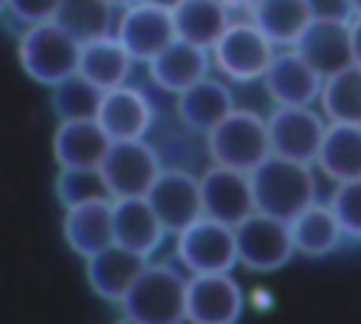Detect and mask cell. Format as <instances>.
I'll return each instance as SVG.
<instances>
[{"mask_svg":"<svg viewBox=\"0 0 361 324\" xmlns=\"http://www.w3.org/2000/svg\"><path fill=\"white\" fill-rule=\"evenodd\" d=\"M251 186H254L257 211H265L288 223L319 200L316 166L282 155H268L251 172Z\"/></svg>","mask_w":361,"mask_h":324,"instance_id":"cell-1","label":"cell"},{"mask_svg":"<svg viewBox=\"0 0 361 324\" xmlns=\"http://www.w3.org/2000/svg\"><path fill=\"white\" fill-rule=\"evenodd\" d=\"M79 56H82V42L56 20L25 25V31L20 34V45H17L20 68L31 82L48 90L65 82L68 76L79 73Z\"/></svg>","mask_w":361,"mask_h":324,"instance_id":"cell-2","label":"cell"},{"mask_svg":"<svg viewBox=\"0 0 361 324\" xmlns=\"http://www.w3.org/2000/svg\"><path fill=\"white\" fill-rule=\"evenodd\" d=\"M186 282L178 268L147 262L121 299V313L141 324H183L186 321Z\"/></svg>","mask_w":361,"mask_h":324,"instance_id":"cell-3","label":"cell"},{"mask_svg":"<svg viewBox=\"0 0 361 324\" xmlns=\"http://www.w3.org/2000/svg\"><path fill=\"white\" fill-rule=\"evenodd\" d=\"M206 152L212 163L251 175L271 155L268 118L257 110L234 107L212 132H206Z\"/></svg>","mask_w":361,"mask_h":324,"instance_id":"cell-4","label":"cell"},{"mask_svg":"<svg viewBox=\"0 0 361 324\" xmlns=\"http://www.w3.org/2000/svg\"><path fill=\"white\" fill-rule=\"evenodd\" d=\"M175 254L189 273H228L240 265L237 231L203 214L175 234Z\"/></svg>","mask_w":361,"mask_h":324,"instance_id":"cell-5","label":"cell"},{"mask_svg":"<svg viewBox=\"0 0 361 324\" xmlns=\"http://www.w3.org/2000/svg\"><path fill=\"white\" fill-rule=\"evenodd\" d=\"M276 51L279 48L251 20H243V23H231L228 31L217 39V45L212 48V62L228 82L248 85V82H262Z\"/></svg>","mask_w":361,"mask_h":324,"instance_id":"cell-6","label":"cell"},{"mask_svg":"<svg viewBox=\"0 0 361 324\" xmlns=\"http://www.w3.org/2000/svg\"><path fill=\"white\" fill-rule=\"evenodd\" d=\"M234 231H237L240 265L251 273H274L296 256L288 220L271 217L265 211H254L240 225H234Z\"/></svg>","mask_w":361,"mask_h":324,"instance_id":"cell-7","label":"cell"},{"mask_svg":"<svg viewBox=\"0 0 361 324\" xmlns=\"http://www.w3.org/2000/svg\"><path fill=\"white\" fill-rule=\"evenodd\" d=\"M99 169L104 175L110 197L116 200V197H147V192L164 172V163L147 138H127V141H113Z\"/></svg>","mask_w":361,"mask_h":324,"instance_id":"cell-8","label":"cell"},{"mask_svg":"<svg viewBox=\"0 0 361 324\" xmlns=\"http://www.w3.org/2000/svg\"><path fill=\"white\" fill-rule=\"evenodd\" d=\"M268 118V138H271V155H282L302 163H316L327 118L316 107H274Z\"/></svg>","mask_w":361,"mask_h":324,"instance_id":"cell-9","label":"cell"},{"mask_svg":"<svg viewBox=\"0 0 361 324\" xmlns=\"http://www.w3.org/2000/svg\"><path fill=\"white\" fill-rule=\"evenodd\" d=\"M245 310V293L228 273H189L186 324H237Z\"/></svg>","mask_w":361,"mask_h":324,"instance_id":"cell-10","label":"cell"},{"mask_svg":"<svg viewBox=\"0 0 361 324\" xmlns=\"http://www.w3.org/2000/svg\"><path fill=\"white\" fill-rule=\"evenodd\" d=\"M116 37L121 39V45L130 51V56L135 62H149L169 42L178 39L175 17L169 8L138 0L127 8H121V17L116 20Z\"/></svg>","mask_w":361,"mask_h":324,"instance_id":"cell-11","label":"cell"},{"mask_svg":"<svg viewBox=\"0 0 361 324\" xmlns=\"http://www.w3.org/2000/svg\"><path fill=\"white\" fill-rule=\"evenodd\" d=\"M324 76H319L296 48H279L262 76V87L274 107H313L319 104Z\"/></svg>","mask_w":361,"mask_h":324,"instance_id":"cell-12","label":"cell"},{"mask_svg":"<svg viewBox=\"0 0 361 324\" xmlns=\"http://www.w3.org/2000/svg\"><path fill=\"white\" fill-rule=\"evenodd\" d=\"M200 197H203V214L228 225H240L245 217L257 211L251 175L240 169L212 163L200 175Z\"/></svg>","mask_w":361,"mask_h":324,"instance_id":"cell-13","label":"cell"},{"mask_svg":"<svg viewBox=\"0 0 361 324\" xmlns=\"http://www.w3.org/2000/svg\"><path fill=\"white\" fill-rule=\"evenodd\" d=\"M149 206L161 217L164 228L175 237L197 217H203V197H200V177L186 169H164L152 189L147 192Z\"/></svg>","mask_w":361,"mask_h":324,"instance_id":"cell-14","label":"cell"},{"mask_svg":"<svg viewBox=\"0 0 361 324\" xmlns=\"http://www.w3.org/2000/svg\"><path fill=\"white\" fill-rule=\"evenodd\" d=\"M96 121L107 130L113 141H127V138H147L155 121L152 101L141 87L121 85L113 90H104Z\"/></svg>","mask_w":361,"mask_h":324,"instance_id":"cell-15","label":"cell"},{"mask_svg":"<svg viewBox=\"0 0 361 324\" xmlns=\"http://www.w3.org/2000/svg\"><path fill=\"white\" fill-rule=\"evenodd\" d=\"M113 147V138L96 118L59 121L54 132V158L59 169H99Z\"/></svg>","mask_w":361,"mask_h":324,"instance_id":"cell-16","label":"cell"},{"mask_svg":"<svg viewBox=\"0 0 361 324\" xmlns=\"http://www.w3.org/2000/svg\"><path fill=\"white\" fill-rule=\"evenodd\" d=\"M147 262H149L147 256L113 242L104 251L85 259V276L99 299L121 304V299L127 296L130 285L135 282V276L144 270Z\"/></svg>","mask_w":361,"mask_h":324,"instance_id":"cell-17","label":"cell"},{"mask_svg":"<svg viewBox=\"0 0 361 324\" xmlns=\"http://www.w3.org/2000/svg\"><path fill=\"white\" fill-rule=\"evenodd\" d=\"M212 65H214L212 62V51H206L200 45H192L186 39H175L155 59L147 62V70H149V79L161 90L178 96L186 87H192L200 79H206Z\"/></svg>","mask_w":361,"mask_h":324,"instance_id":"cell-18","label":"cell"},{"mask_svg":"<svg viewBox=\"0 0 361 324\" xmlns=\"http://www.w3.org/2000/svg\"><path fill=\"white\" fill-rule=\"evenodd\" d=\"M113 234L118 245L149 259L164 245L169 231L164 228L161 217L155 214L147 197H116L113 200Z\"/></svg>","mask_w":361,"mask_h":324,"instance_id":"cell-19","label":"cell"},{"mask_svg":"<svg viewBox=\"0 0 361 324\" xmlns=\"http://www.w3.org/2000/svg\"><path fill=\"white\" fill-rule=\"evenodd\" d=\"M293 48L324 79L338 73V70H344V68H350V65H355L353 39H350V23L313 20Z\"/></svg>","mask_w":361,"mask_h":324,"instance_id":"cell-20","label":"cell"},{"mask_svg":"<svg viewBox=\"0 0 361 324\" xmlns=\"http://www.w3.org/2000/svg\"><path fill=\"white\" fill-rule=\"evenodd\" d=\"M62 231H65V242L71 245V251L82 259L104 251L107 245L116 242L113 234V200H90V203H79L65 208V220H62Z\"/></svg>","mask_w":361,"mask_h":324,"instance_id":"cell-21","label":"cell"},{"mask_svg":"<svg viewBox=\"0 0 361 324\" xmlns=\"http://www.w3.org/2000/svg\"><path fill=\"white\" fill-rule=\"evenodd\" d=\"M234 93L223 79H200L197 85L186 87L183 93H178V104L175 113L180 118V124L192 132H212L231 110H234Z\"/></svg>","mask_w":361,"mask_h":324,"instance_id":"cell-22","label":"cell"},{"mask_svg":"<svg viewBox=\"0 0 361 324\" xmlns=\"http://www.w3.org/2000/svg\"><path fill=\"white\" fill-rule=\"evenodd\" d=\"M290 234H293L296 254L307 256V259L333 256L347 242L344 228L327 200H316L305 211H299L290 220Z\"/></svg>","mask_w":361,"mask_h":324,"instance_id":"cell-23","label":"cell"},{"mask_svg":"<svg viewBox=\"0 0 361 324\" xmlns=\"http://www.w3.org/2000/svg\"><path fill=\"white\" fill-rule=\"evenodd\" d=\"M133 65H135V59L130 56V51L121 45V39L116 34L82 42L79 73L99 90H113V87L127 85Z\"/></svg>","mask_w":361,"mask_h":324,"instance_id":"cell-24","label":"cell"},{"mask_svg":"<svg viewBox=\"0 0 361 324\" xmlns=\"http://www.w3.org/2000/svg\"><path fill=\"white\" fill-rule=\"evenodd\" d=\"M172 17H175L178 39H186V42L200 45L206 51H212L217 45V39L234 23L231 6H226L220 0H183L172 11Z\"/></svg>","mask_w":361,"mask_h":324,"instance_id":"cell-25","label":"cell"},{"mask_svg":"<svg viewBox=\"0 0 361 324\" xmlns=\"http://www.w3.org/2000/svg\"><path fill=\"white\" fill-rule=\"evenodd\" d=\"M251 23L276 48H293L313 17L307 0H251Z\"/></svg>","mask_w":361,"mask_h":324,"instance_id":"cell-26","label":"cell"},{"mask_svg":"<svg viewBox=\"0 0 361 324\" xmlns=\"http://www.w3.org/2000/svg\"><path fill=\"white\" fill-rule=\"evenodd\" d=\"M313 166L330 183L361 177V124H327Z\"/></svg>","mask_w":361,"mask_h":324,"instance_id":"cell-27","label":"cell"},{"mask_svg":"<svg viewBox=\"0 0 361 324\" xmlns=\"http://www.w3.org/2000/svg\"><path fill=\"white\" fill-rule=\"evenodd\" d=\"M319 110L330 124H361V65H350L324 79Z\"/></svg>","mask_w":361,"mask_h":324,"instance_id":"cell-28","label":"cell"},{"mask_svg":"<svg viewBox=\"0 0 361 324\" xmlns=\"http://www.w3.org/2000/svg\"><path fill=\"white\" fill-rule=\"evenodd\" d=\"M113 8L116 6L107 0H62L56 23L68 28L79 42H90V39L116 34Z\"/></svg>","mask_w":361,"mask_h":324,"instance_id":"cell-29","label":"cell"},{"mask_svg":"<svg viewBox=\"0 0 361 324\" xmlns=\"http://www.w3.org/2000/svg\"><path fill=\"white\" fill-rule=\"evenodd\" d=\"M104 90L90 85L82 73L68 76L65 82L51 87V107L59 121H79V118H96Z\"/></svg>","mask_w":361,"mask_h":324,"instance_id":"cell-30","label":"cell"},{"mask_svg":"<svg viewBox=\"0 0 361 324\" xmlns=\"http://www.w3.org/2000/svg\"><path fill=\"white\" fill-rule=\"evenodd\" d=\"M54 192L65 208L110 197L102 169H59V175L54 180Z\"/></svg>","mask_w":361,"mask_h":324,"instance_id":"cell-31","label":"cell"},{"mask_svg":"<svg viewBox=\"0 0 361 324\" xmlns=\"http://www.w3.org/2000/svg\"><path fill=\"white\" fill-rule=\"evenodd\" d=\"M327 203L333 206L347 242H361V177L333 183Z\"/></svg>","mask_w":361,"mask_h":324,"instance_id":"cell-32","label":"cell"},{"mask_svg":"<svg viewBox=\"0 0 361 324\" xmlns=\"http://www.w3.org/2000/svg\"><path fill=\"white\" fill-rule=\"evenodd\" d=\"M62 0H8V14L23 25H37L56 20Z\"/></svg>","mask_w":361,"mask_h":324,"instance_id":"cell-33","label":"cell"},{"mask_svg":"<svg viewBox=\"0 0 361 324\" xmlns=\"http://www.w3.org/2000/svg\"><path fill=\"white\" fill-rule=\"evenodd\" d=\"M307 8L313 20H327V23H350L355 17L350 0H307Z\"/></svg>","mask_w":361,"mask_h":324,"instance_id":"cell-34","label":"cell"},{"mask_svg":"<svg viewBox=\"0 0 361 324\" xmlns=\"http://www.w3.org/2000/svg\"><path fill=\"white\" fill-rule=\"evenodd\" d=\"M350 39H353V59L355 65H361V14L350 20Z\"/></svg>","mask_w":361,"mask_h":324,"instance_id":"cell-35","label":"cell"},{"mask_svg":"<svg viewBox=\"0 0 361 324\" xmlns=\"http://www.w3.org/2000/svg\"><path fill=\"white\" fill-rule=\"evenodd\" d=\"M147 3H155V6H161V8H169V11H175L183 0H147Z\"/></svg>","mask_w":361,"mask_h":324,"instance_id":"cell-36","label":"cell"},{"mask_svg":"<svg viewBox=\"0 0 361 324\" xmlns=\"http://www.w3.org/2000/svg\"><path fill=\"white\" fill-rule=\"evenodd\" d=\"M107 3H113L116 8H127V6H133V3H138V0H107Z\"/></svg>","mask_w":361,"mask_h":324,"instance_id":"cell-37","label":"cell"},{"mask_svg":"<svg viewBox=\"0 0 361 324\" xmlns=\"http://www.w3.org/2000/svg\"><path fill=\"white\" fill-rule=\"evenodd\" d=\"M116 324H141V321H135V318H130V316H124V313H121V318H118Z\"/></svg>","mask_w":361,"mask_h":324,"instance_id":"cell-38","label":"cell"},{"mask_svg":"<svg viewBox=\"0 0 361 324\" xmlns=\"http://www.w3.org/2000/svg\"><path fill=\"white\" fill-rule=\"evenodd\" d=\"M350 3H353V11L361 14V0H350Z\"/></svg>","mask_w":361,"mask_h":324,"instance_id":"cell-39","label":"cell"},{"mask_svg":"<svg viewBox=\"0 0 361 324\" xmlns=\"http://www.w3.org/2000/svg\"><path fill=\"white\" fill-rule=\"evenodd\" d=\"M3 11H8V0H0V14Z\"/></svg>","mask_w":361,"mask_h":324,"instance_id":"cell-40","label":"cell"},{"mask_svg":"<svg viewBox=\"0 0 361 324\" xmlns=\"http://www.w3.org/2000/svg\"><path fill=\"white\" fill-rule=\"evenodd\" d=\"M220 3H226V6H237V3H243V0H220Z\"/></svg>","mask_w":361,"mask_h":324,"instance_id":"cell-41","label":"cell"}]
</instances>
